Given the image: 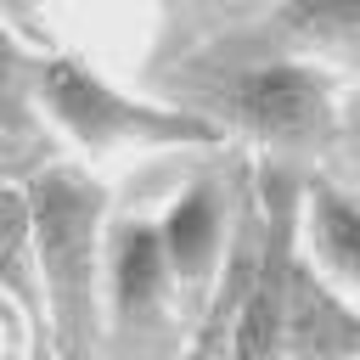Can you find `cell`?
I'll use <instances>...</instances> for the list:
<instances>
[{"label": "cell", "mask_w": 360, "mask_h": 360, "mask_svg": "<svg viewBox=\"0 0 360 360\" xmlns=\"http://www.w3.org/2000/svg\"><path fill=\"white\" fill-rule=\"evenodd\" d=\"M349 163H354V180H360V141H354V152H349Z\"/></svg>", "instance_id": "7c38bea8"}, {"label": "cell", "mask_w": 360, "mask_h": 360, "mask_svg": "<svg viewBox=\"0 0 360 360\" xmlns=\"http://www.w3.org/2000/svg\"><path fill=\"white\" fill-rule=\"evenodd\" d=\"M225 118L259 135L276 152H315L338 141V96L332 79L309 62H253L225 84Z\"/></svg>", "instance_id": "3957f363"}, {"label": "cell", "mask_w": 360, "mask_h": 360, "mask_svg": "<svg viewBox=\"0 0 360 360\" xmlns=\"http://www.w3.org/2000/svg\"><path fill=\"white\" fill-rule=\"evenodd\" d=\"M281 17L309 45H354L360 51V0H287Z\"/></svg>", "instance_id": "9c48e42d"}, {"label": "cell", "mask_w": 360, "mask_h": 360, "mask_svg": "<svg viewBox=\"0 0 360 360\" xmlns=\"http://www.w3.org/2000/svg\"><path fill=\"white\" fill-rule=\"evenodd\" d=\"M281 349L287 354H354L360 349V304L321 276V264L292 253L287 270V304H281Z\"/></svg>", "instance_id": "8992f818"}, {"label": "cell", "mask_w": 360, "mask_h": 360, "mask_svg": "<svg viewBox=\"0 0 360 360\" xmlns=\"http://www.w3.org/2000/svg\"><path fill=\"white\" fill-rule=\"evenodd\" d=\"M101 304H107V326L112 338H158L174 321V304L186 309L158 219H107V281H101Z\"/></svg>", "instance_id": "277c9868"}, {"label": "cell", "mask_w": 360, "mask_h": 360, "mask_svg": "<svg viewBox=\"0 0 360 360\" xmlns=\"http://www.w3.org/2000/svg\"><path fill=\"white\" fill-rule=\"evenodd\" d=\"M0 11H6L11 22H34V17H39V0H0Z\"/></svg>", "instance_id": "8fae6325"}, {"label": "cell", "mask_w": 360, "mask_h": 360, "mask_svg": "<svg viewBox=\"0 0 360 360\" xmlns=\"http://www.w3.org/2000/svg\"><path fill=\"white\" fill-rule=\"evenodd\" d=\"M298 242L321 264V276L360 304V197L332 180H309L298 191Z\"/></svg>", "instance_id": "52a82bcc"}, {"label": "cell", "mask_w": 360, "mask_h": 360, "mask_svg": "<svg viewBox=\"0 0 360 360\" xmlns=\"http://www.w3.org/2000/svg\"><path fill=\"white\" fill-rule=\"evenodd\" d=\"M231 225H236V202H231V186H225L219 174H197V180L163 208V219H158V236H163L174 287H180V298H186L191 309L208 304V287H214V276H219Z\"/></svg>", "instance_id": "5b68a950"}, {"label": "cell", "mask_w": 360, "mask_h": 360, "mask_svg": "<svg viewBox=\"0 0 360 360\" xmlns=\"http://www.w3.org/2000/svg\"><path fill=\"white\" fill-rule=\"evenodd\" d=\"M34 56L17 45L11 17L0 11V129H22L34 118Z\"/></svg>", "instance_id": "30bf717a"}, {"label": "cell", "mask_w": 360, "mask_h": 360, "mask_svg": "<svg viewBox=\"0 0 360 360\" xmlns=\"http://www.w3.org/2000/svg\"><path fill=\"white\" fill-rule=\"evenodd\" d=\"M34 101L51 112L62 135H73L84 152H112V146H208L219 141V124L202 112L135 101L118 84H107L96 68L73 56H39L34 62Z\"/></svg>", "instance_id": "7a4b0ae2"}, {"label": "cell", "mask_w": 360, "mask_h": 360, "mask_svg": "<svg viewBox=\"0 0 360 360\" xmlns=\"http://www.w3.org/2000/svg\"><path fill=\"white\" fill-rule=\"evenodd\" d=\"M0 298H11L17 315L45 332V292H39V264H34V219H28V191H17V186H0Z\"/></svg>", "instance_id": "ba28073f"}, {"label": "cell", "mask_w": 360, "mask_h": 360, "mask_svg": "<svg viewBox=\"0 0 360 360\" xmlns=\"http://www.w3.org/2000/svg\"><path fill=\"white\" fill-rule=\"evenodd\" d=\"M22 191H28V219H34V264H39L51 349L84 354L107 321V304H101L107 191L73 163L39 169Z\"/></svg>", "instance_id": "6da1fadb"}]
</instances>
